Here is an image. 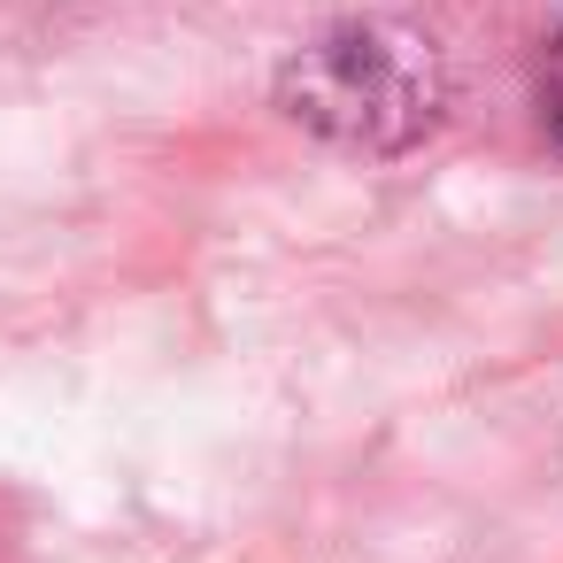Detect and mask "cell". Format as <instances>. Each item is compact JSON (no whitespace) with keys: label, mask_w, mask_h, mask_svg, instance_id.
Listing matches in <instances>:
<instances>
[{"label":"cell","mask_w":563,"mask_h":563,"mask_svg":"<svg viewBox=\"0 0 563 563\" xmlns=\"http://www.w3.org/2000/svg\"><path fill=\"white\" fill-rule=\"evenodd\" d=\"M540 109H548V132L563 147V40L548 47V70H540Z\"/></svg>","instance_id":"2"},{"label":"cell","mask_w":563,"mask_h":563,"mask_svg":"<svg viewBox=\"0 0 563 563\" xmlns=\"http://www.w3.org/2000/svg\"><path fill=\"white\" fill-rule=\"evenodd\" d=\"M286 101L301 124L347 147H401L440 117V70L409 32L347 24L286 70Z\"/></svg>","instance_id":"1"}]
</instances>
